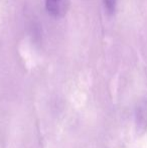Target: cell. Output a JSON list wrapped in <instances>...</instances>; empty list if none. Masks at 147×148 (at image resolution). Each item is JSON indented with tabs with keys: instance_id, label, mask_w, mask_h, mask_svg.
Segmentation results:
<instances>
[{
	"instance_id": "6da1fadb",
	"label": "cell",
	"mask_w": 147,
	"mask_h": 148,
	"mask_svg": "<svg viewBox=\"0 0 147 148\" xmlns=\"http://www.w3.org/2000/svg\"><path fill=\"white\" fill-rule=\"evenodd\" d=\"M67 7L66 0H45V8L49 15L53 17H59L64 15Z\"/></svg>"
},
{
	"instance_id": "7a4b0ae2",
	"label": "cell",
	"mask_w": 147,
	"mask_h": 148,
	"mask_svg": "<svg viewBox=\"0 0 147 148\" xmlns=\"http://www.w3.org/2000/svg\"><path fill=\"white\" fill-rule=\"evenodd\" d=\"M137 122L140 128H145V125L147 122V106L145 103H142L138 107Z\"/></svg>"
},
{
	"instance_id": "3957f363",
	"label": "cell",
	"mask_w": 147,
	"mask_h": 148,
	"mask_svg": "<svg viewBox=\"0 0 147 148\" xmlns=\"http://www.w3.org/2000/svg\"><path fill=\"white\" fill-rule=\"evenodd\" d=\"M103 2H104L105 9L107 10V12L109 14H112L115 12L118 0H103Z\"/></svg>"
}]
</instances>
